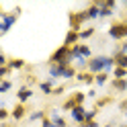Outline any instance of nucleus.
<instances>
[{"label":"nucleus","instance_id":"6","mask_svg":"<svg viewBox=\"0 0 127 127\" xmlns=\"http://www.w3.org/2000/svg\"><path fill=\"white\" fill-rule=\"evenodd\" d=\"M78 41H80V33H78V31H72V29H70L68 33H66L64 45H68V47H74V45H78Z\"/></svg>","mask_w":127,"mask_h":127},{"label":"nucleus","instance_id":"4","mask_svg":"<svg viewBox=\"0 0 127 127\" xmlns=\"http://www.w3.org/2000/svg\"><path fill=\"white\" fill-rule=\"evenodd\" d=\"M88 21L86 17V10H80V12H70V29L72 31H78L80 33L82 31V25Z\"/></svg>","mask_w":127,"mask_h":127},{"label":"nucleus","instance_id":"2","mask_svg":"<svg viewBox=\"0 0 127 127\" xmlns=\"http://www.w3.org/2000/svg\"><path fill=\"white\" fill-rule=\"evenodd\" d=\"M109 37L115 41H123L127 39V21H115L109 29Z\"/></svg>","mask_w":127,"mask_h":127},{"label":"nucleus","instance_id":"1","mask_svg":"<svg viewBox=\"0 0 127 127\" xmlns=\"http://www.w3.org/2000/svg\"><path fill=\"white\" fill-rule=\"evenodd\" d=\"M19 14H21V8H14L12 12H0V35L8 33V29L17 23Z\"/></svg>","mask_w":127,"mask_h":127},{"label":"nucleus","instance_id":"24","mask_svg":"<svg viewBox=\"0 0 127 127\" xmlns=\"http://www.w3.org/2000/svg\"><path fill=\"white\" fill-rule=\"evenodd\" d=\"M113 12H115V10H111V8H100V19H109V17H113Z\"/></svg>","mask_w":127,"mask_h":127},{"label":"nucleus","instance_id":"29","mask_svg":"<svg viewBox=\"0 0 127 127\" xmlns=\"http://www.w3.org/2000/svg\"><path fill=\"white\" fill-rule=\"evenodd\" d=\"M125 117H127V113H125Z\"/></svg>","mask_w":127,"mask_h":127},{"label":"nucleus","instance_id":"17","mask_svg":"<svg viewBox=\"0 0 127 127\" xmlns=\"http://www.w3.org/2000/svg\"><path fill=\"white\" fill-rule=\"evenodd\" d=\"M94 33H96V31H94L92 27H88V29H82V31H80V41H84V39H90Z\"/></svg>","mask_w":127,"mask_h":127},{"label":"nucleus","instance_id":"8","mask_svg":"<svg viewBox=\"0 0 127 127\" xmlns=\"http://www.w3.org/2000/svg\"><path fill=\"white\" fill-rule=\"evenodd\" d=\"M17 98H19V102H23V105H25L29 98H33V90H31L29 86H21V90L17 92Z\"/></svg>","mask_w":127,"mask_h":127},{"label":"nucleus","instance_id":"3","mask_svg":"<svg viewBox=\"0 0 127 127\" xmlns=\"http://www.w3.org/2000/svg\"><path fill=\"white\" fill-rule=\"evenodd\" d=\"M92 58V49L86 43H78L72 47V60L78 62V60H90Z\"/></svg>","mask_w":127,"mask_h":127},{"label":"nucleus","instance_id":"21","mask_svg":"<svg viewBox=\"0 0 127 127\" xmlns=\"http://www.w3.org/2000/svg\"><path fill=\"white\" fill-rule=\"evenodd\" d=\"M72 98L76 100V105H84V100H86V94H84V92H74V94H72Z\"/></svg>","mask_w":127,"mask_h":127},{"label":"nucleus","instance_id":"22","mask_svg":"<svg viewBox=\"0 0 127 127\" xmlns=\"http://www.w3.org/2000/svg\"><path fill=\"white\" fill-rule=\"evenodd\" d=\"M8 117H10L8 109H6V107H2V109H0V121H2V123H6V121H8Z\"/></svg>","mask_w":127,"mask_h":127},{"label":"nucleus","instance_id":"9","mask_svg":"<svg viewBox=\"0 0 127 127\" xmlns=\"http://www.w3.org/2000/svg\"><path fill=\"white\" fill-rule=\"evenodd\" d=\"M53 86H55V80L49 78V80H45V82H39V90L43 94H53V90H55Z\"/></svg>","mask_w":127,"mask_h":127},{"label":"nucleus","instance_id":"28","mask_svg":"<svg viewBox=\"0 0 127 127\" xmlns=\"http://www.w3.org/2000/svg\"><path fill=\"white\" fill-rule=\"evenodd\" d=\"M64 92V86H55V90H53V94H62Z\"/></svg>","mask_w":127,"mask_h":127},{"label":"nucleus","instance_id":"18","mask_svg":"<svg viewBox=\"0 0 127 127\" xmlns=\"http://www.w3.org/2000/svg\"><path fill=\"white\" fill-rule=\"evenodd\" d=\"M109 102H113V98H111V96H102V98H98V100H96V107H94V109L98 111V109H102V107H107Z\"/></svg>","mask_w":127,"mask_h":127},{"label":"nucleus","instance_id":"30","mask_svg":"<svg viewBox=\"0 0 127 127\" xmlns=\"http://www.w3.org/2000/svg\"><path fill=\"white\" fill-rule=\"evenodd\" d=\"M123 127H127V125H123Z\"/></svg>","mask_w":127,"mask_h":127},{"label":"nucleus","instance_id":"26","mask_svg":"<svg viewBox=\"0 0 127 127\" xmlns=\"http://www.w3.org/2000/svg\"><path fill=\"white\" fill-rule=\"evenodd\" d=\"M96 113H98L96 109H92V111H88V113H86V121H94V117H96Z\"/></svg>","mask_w":127,"mask_h":127},{"label":"nucleus","instance_id":"16","mask_svg":"<svg viewBox=\"0 0 127 127\" xmlns=\"http://www.w3.org/2000/svg\"><path fill=\"white\" fill-rule=\"evenodd\" d=\"M51 121H53V125L55 127H68V123H66V119H64V117H60V115H51Z\"/></svg>","mask_w":127,"mask_h":127},{"label":"nucleus","instance_id":"25","mask_svg":"<svg viewBox=\"0 0 127 127\" xmlns=\"http://www.w3.org/2000/svg\"><path fill=\"white\" fill-rule=\"evenodd\" d=\"M12 72V70L8 68V66H4V68H0V78H2V80H6V76H8Z\"/></svg>","mask_w":127,"mask_h":127},{"label":"nucleus","instance_id":"10","mask_svg":"<svg viewBox=\"0 0 127 127\" xmlns=\"http://www.w3.org/2000/svg\"><path fill=\"white\" fill-rule=\"evenodd\" d=\"M86 17H88V21H94V19H100V6L98 4H90L88 8H86Z\"/></svg>","mask_w":127,"mask_h":127},{"label":"nucleus","instance_id":"23","mask_svg":"<svg viewBox=\"0 0 127 127\" xmlns=\"http://www.w3.org/2000/svg\"><path fill=\"white\" fill-rule=\"evenodd\" d=\"M115 64H117L119 68H125V70H127V55H121V58H117Z\"/></svg>","mask_w":127,"mask_h":127},{"label":"nucleus","instance_id":"7","mask_svg":"<svg viewBox=\"0 0 127 127\" xmlns=\"http://www.w3.org/2000/svg\"><path fill=\"white\" fill-rule=\"evenodd\" d=\"M25 115H27L25 105H23V102H17V105H14V109H12V113H10V119H12V121H21Z\"/></svg>","mask_w":127,"mask_h":127},{"label":"nucleus","instance_id":"12","mask_svg":"<svg viewBox=\"0 0 127 127\" xmlns=\"http://www.w3.org/2000/svg\"><path fill=\"white\" fill-rule=\"evenodd\" d=\"M111 86H113V90H117V92H125L127 90V80H115L113 78Z\"/></svg>","mask_w":127,"mask_h":127},{"label":"nucleus","instance_id":"20","mask_svg":"<svg viewBox=\"0 0 127 127\" xmlns=\"http://www.w3.org/2000/svg\"><path fill=\"white\" fill-rule=\"evenodd\" d=\"M45 117H47V115L43 113V111H35V113H31V117H29V119H31V121H43Z\"/></svg>","mask_w":127,"mask_h":127},{"label":"nucleus","instance_id":"14","mask_svg":"<svg viewBox=\"0 0 127 127\" xmlns=\"http://www.w3.org/2000/svg\"><path fill=\"white\" fill-rule=\"evenodd\" d=\"M113 76H115V80H127V70L117 66V68L113 70Z\"/></svg>","mask_w":127,"mask_h":127},{"label":"nucleus","instance_id":"19","mask_svg":"<svg viewBox=\"0 0 127 127\" xmlns=\"http://www.w3.org/2000/svg\"><path fill=\"white\" fill-rule=\"evenodd\" d=\"M10 88H12V82L10 80H2V82H0V94H6Z\"/></svg>","mask_w":127,"mask_h":127},{"label":"nucleus","instance_id":"15","mask_svg":"<svg viewBox=\"0 0 127 127\" xmlns=\"http://www.w3.org/2000/svg\"><path fill=\"white\" fill-rule=\"evenodd\" d=\"M107 80H109V74L102 72V74H96V78H94V84H96V86H105Z\"/></svg>","mask_w":127,"mask_h":127},{"label":"nucleus","instance_id":"13","mask_svg":"<svg viewBox=\"0 0 127 127\" xmlns=\"http://www.w3.org/2000/svg\"><path fill=\"white\" fill-rule=\"evenodd\" d=\"M25 66H27V62H25V60H17V58H12V60L8 62V68H10V70H23Z\"/></svg>","mask_w":127,"mask_h":127},{"label":"nucleus","instance_id":"11","mask_svg":"<svg viewBox=\"0 0 127 127\" xmlns=\"http://www.w3.org/2000/svg\"><path fill=\"white\" fill-rule=\"evenodd\" d=\"M76 78H78V82H82V84H94V78H96V76L90 74L88 70H86V72H78Z\"/></svg>","mask_w":127,"mask_h":127},{"label":"nucleus","instance_id":"27","mask_svg":"<svg viewBox=\"0 0 127 127\" xmlns=\"http://www.w3.org/2000/svg\"><path fill=\"white\" fill-rule=\"evenodd\" d=\"M80 127H100V125H98V121H84V123H80Z\"/></svg>","mask_w":127,"mask_h":127},{"label":"nucleus","instance_id":"5","mask_svg":"<svg viewBox=\"0 0 127 127\" xmlns=\"http://www.w3.org/2000/svg\"><path fill=\"white\" fill-rule=\"evenodd\" d=\"M86 113H88V111L84 109V105H80V107H76L72 113H70V117H72V121H74V123L80 125V123H84V121H86Z\"/></svg>","mask_w":127,"mask_h":127}]
</instances>
